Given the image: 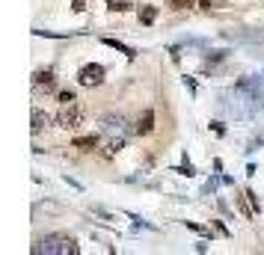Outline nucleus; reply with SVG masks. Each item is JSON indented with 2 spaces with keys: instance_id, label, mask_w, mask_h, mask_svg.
Returning a JSON list of instances; mask_svg holds the SVG:
<instances>
[{
  "instance_id": "nucleus-1",
  "label": "nucleus",
  "mask_w": 264,
  "mask_h": 255,
  "mask_svg": "<svg viewBox=\"0 0 264 255\" xmlns=\"http://www.w3.org/2000/svg\"><path fill=\"white\" fill-rule=\"evenodd\" d=\"M33 253L42 255V253H62V255H77L80 253V247L74 244V238H68V235H48V238H42V241H36L33 244Z\"/></svg>"
},
{
  "instance_id": "nucleus-2",
  "label": "nucleus",
  "mask_w": 264,
  "mask_h": 255,
  "mask_svg": "<svg viewBox=\"0 0 264 255\" xmlns=\"http://www.w3.org/2000/svg\"><path fill=\"white\" fill-rule=\"evenodd\" d=\"M86 116V107L80 101H68V104H59V113H56V125L65 128V131H74Z\"/></svg>"
},
{
  "instance_id": "nucleus-3",
  "label": "nucleus",
  "mask_w": 264,
  "mask_h": 255,
  "mask_svg": "<svg viewBox=\"0 0 264 255\" xmlns=\"http://www.w3.org/2000/svg\"><path fill=\"white\" fill-rule=\"evenodd\" d=\"M104 65L101 62H86V65H80V71H77V83L80 86H101L104 83Z\"/></svg>"
},
{
  "instance_id": "nucleus-4",
  "label": "nucleus",
  "mask_w": 264,
  "mask_h": 255,
  "mask_svg": "<svg viewBox=\"0 0 264 255\" xmlns=\"http://www.w3.org/2000/svg\"><path fill=\"white\" fill-rule=\"evenodd\" d=\"M155 131V110H143V116L137 119V125H134V134H140V137H149Z\"/></svg>"
},
{
  "instance_id": "nucleus-5",
  "label": "nucleus",
  "mask_w": 264,
  "mask_h": 255,
  "mask_svg": "<svg viewBox=\"0 0 264 255\" xmlns=\"http://www.w3.org/2000/svg\"><path fill=\"white\" fill-rule=\"evenodd\" d=\"M101 42H104L107 48H113V51H119V53H125L128 59H134V56H137V51H134V48H128V45H125V42H119V39H110V36H104Z\"/></svg>"
},
{
  "instance_id": "nucleus-6",
  "label": "nucleus",
  "mask_w": 264,
  "mask_h": 255,
  "mask_svg": "<svg viewBox=\"0 0 264 255\" xmlns=\"http://www.w3.org/2000/svg\"><path fill=\"white\" fill-rule=\"evenodd\" d=\"M48 125H51V116H48V113H42L39 107H33V134H42Z\"/></svg>"
},
{
  "instance_id": "nucleus-7",
  "label": "nucleus",
  "mask_w": 264,
  "mask_h": 255,
  "mask_svg": "<svg viewBox=\"0 0 264 255\" xmlns=\"http://www.w3.org/2000/svg\"><path fill=\"white\" fill-rule=\"evenodd\" d=\"M33 83L42 86V89H53V86H56V77H53V71H36Z\"/></svg>"
},
{
  "instance_id": "nucleus-8",
  "label": "nucleus",
  "mask_w": 264,
  "mask_h": 255,
  "mask_svg": "<svg viewBox=\"0 0 264 255\" xmlns=\"http://www.w3.org/2000/svg\"><path fill=\"white\" fill-rule=\"evenodd\" d=\"M122 125H125V119H122V116H104V119H101V131H107V134L122 131Z\"/></svg>"
},
{
  "instance_id": "nucleus-9",
  "label": "nucleus",
  "mask_w": 264,
  "mask_h": 255,
  "mask_svg": "<svg viewBox=\"0 0 264 255\" xmlns=\"http://www.w3.org/2000/svg\"><path fill=\"white\" fill-rule=\"evenodd\" d=\"M226 36H232V39H247V42H262L264 33H250V30H232V33H226Z\"/></svg>"
},
{
  "instance_id": "nucleus-10",
  "label": "nucleus",
  "mask_w": 264,
  "mask_h": 255,
  "mask_svg": "<svg viewBox=\"0 0 264 255\" xmlns=\"http://www.w3.org/2000/svg\"><path fill=\"white\" fill-rule=\"evenodd\" d=\"M98 146V137H77L74 140V149H80V152H92Z\"/></svg>"
},
{
  "instance_id": "nucleus-11",
  "label": "nucleus",
  "mask_w": 264,
  "mask_h": 255,
  "mask_svg": "<svg viewBox=\"0 0 264 255\" xmlns=\"http://www.w3.org/2000/svg\"><path fill=\"white\" fill-rule=\"evenodd\" d=\"M155 18H158V9H155V6H143V9H140V21H143L146 27L155 24Z\"/></svg>"
},
{
  "instance_id": "nucleus-12",
  "label": "nucleus",
  "mask_w": 264,
  "mask_h": 255,
  "mask_svg": "<svg viewBox=\"0 0 264 255\" xmlns=\"http://www.w3.org/2000/svg\"><path fill=\"white\" fill-rule=\"evenodd\" d=\"M122 149H125V140H122V137H119V140H110V143L104 146V157H113V154L122 152Z\"/></svg>"
},
{
  "instance_id": "nucleus-13",
  "label": "nucleus",
  "mask_w": 264,
  "mask_h": 255,
  "mask_svg": "<svg viewBox=\"0 0 264 255\" xmlns=\"http://www.w3.org/2000/svg\"><path fill=\"white\" fill-rule=\"evenodd\" d=\"M56 98H59V104H68V101H77V95H74L71 89H62V92H56Z\"/></svg>"
},
{
  "instance_id": "nucleus-14",
  "label": "nucleus",
  "mask_w": 264,
  "mask_h": 255,
  "mask_svg": "<svg viewBox=\"0 0 264 255\" xmlns=\"http://www.w3.org/2000/svg\"><path fill=\"white\" fill-rule=\"evenodd\" d=\"M166 6H172V9H190L193 0H166Z\"/></svg>"
},
{
  "instance_id": "nucleus-15",
  "label": "nucleus",
  "mask_w": 264,
  "mask_h": 255,
  "mask_svg": "<svg viewBox=\"0 0 264 255\" xmlns=\"http://www.w3.org/2000/svg\"><path fill=\"white\" fill-rule=\"evenodd\" d=\"M172 172H178V175H187V178H190V175H193V166H190V163H184V166H175Z\"/></svg>"
},
{
  "instance_id": "nucleus-16",
  "label": "nucleus",
  "mask_w": 264,
  "mask_h": 255,
  "mask_svg": "<svg viewBox=\"0 0 264 255\" xmlns=\"http://www.w3.org/2000/svg\"><path fill=\"white\" fill-rule=\"evenodd\" d=\"M92 214H98L101 220H107V223H113V214H107L104 208H92Z\"/></svg>"
},
{
  "instance_id": "nucleus-17",
  "label": "nucleus",
  "mask_w": 264,
  "mask_h": 255,
  "mask_svg": "<svg viewBox=\"0 0 264 255\" xmlns=\"http://www.w3.org/2000/svg\"><path fill=\"white\" fill-rule=\"evenodd\" d=\"M110 9H119V12H125V9H131L128 3H122V0H110Z\"/></svg>"
},
{
  "instance_id": "nucleus-18",
  "label": "nucleus",
  "mask_w": 264,
  "mask_h": 255,
  "mask_svg": "<svg viewBox=\"0 0 264 255\" xmlns=\"http://www.w3.org/2000/svg\"><path fill=\"white\" fill-rule=\"evenodd\" d=\"M62 181H65V184H71L74 190H83V184H80V181H74V178H68V175H62Z\"/></svg>"
},
{
  "instance_id": "nucleus-19",
  "label": "nucleus",
  "mask_w": 264,
  "mask_h": 255,
  "mask_svg": "<svg viewBox=\"0 0 264 255\" xmlns=\"http://www.w3.org/2000/svg\"><path fill=\"white\" fill-rule=\"evenodd\" d=\"M71 9H74V12H83V9H86V3H83V0H71Z\"/></svg>"
},
{
  "instance_id": "nucleus-20",
  "label": "nucleus",
  "mask_w": 264,
  "mask_h": 255,
  "mask_svg": "<svg viewBox=\"0 0 264 255\" xmlns=\"http://www.w3.org/2000/svg\"><path fill=\"white\" fill-rule=\"evenodd\" d=\"M169 53H172V62H181V51H178V48H172Z\"/></svg>"
},
{
  "instance_id": "nucleus-21",
  "label": "nucleus",
  "mask_w": 264,
  "mask_h": 255,
  "mask_svg": "<svg viewBox=\"0 0 264 255\" xmlns=\"http://www.w3.org/2000/svg\"><path fill=\"white\" fill-rule=\"evenodd\" d=\"M184 83H187V89H190V92L196 95V83H193V77H184Z\"/></svg>"
},
{
  "instance_id": "nucleus-22",
  "label": "nucleus",
  "mask_w": 264,
  "mask_h": 255,
  "mask_svg": "<svg viewBox=\"0 0 264 255\" xmlns=\"http://www.w3.org/2000/svg\"><path fill=\"white\" fill-rule=\"evenodd\" d=\"M211 128H214V131H217V134H220V137H223V134H226V128H223V125H220V122H211Z\"/></svg>"
},
{
  "instance_id": "nucleus-23",
  "label": "nucleus",
  "mask_w": 264,
  "mask_h": 255,
  "mask_svg": "<svg viewBox=\"0 0 264 255\" xmlns=\"http://www.w3.org/2000/svg\"><path fill=\"white\" fill-rule=\"evenodd\" d=\"M199 3H202V9H211V6H217L220 0H199Z\"/></svg>"
}]
</instances>
